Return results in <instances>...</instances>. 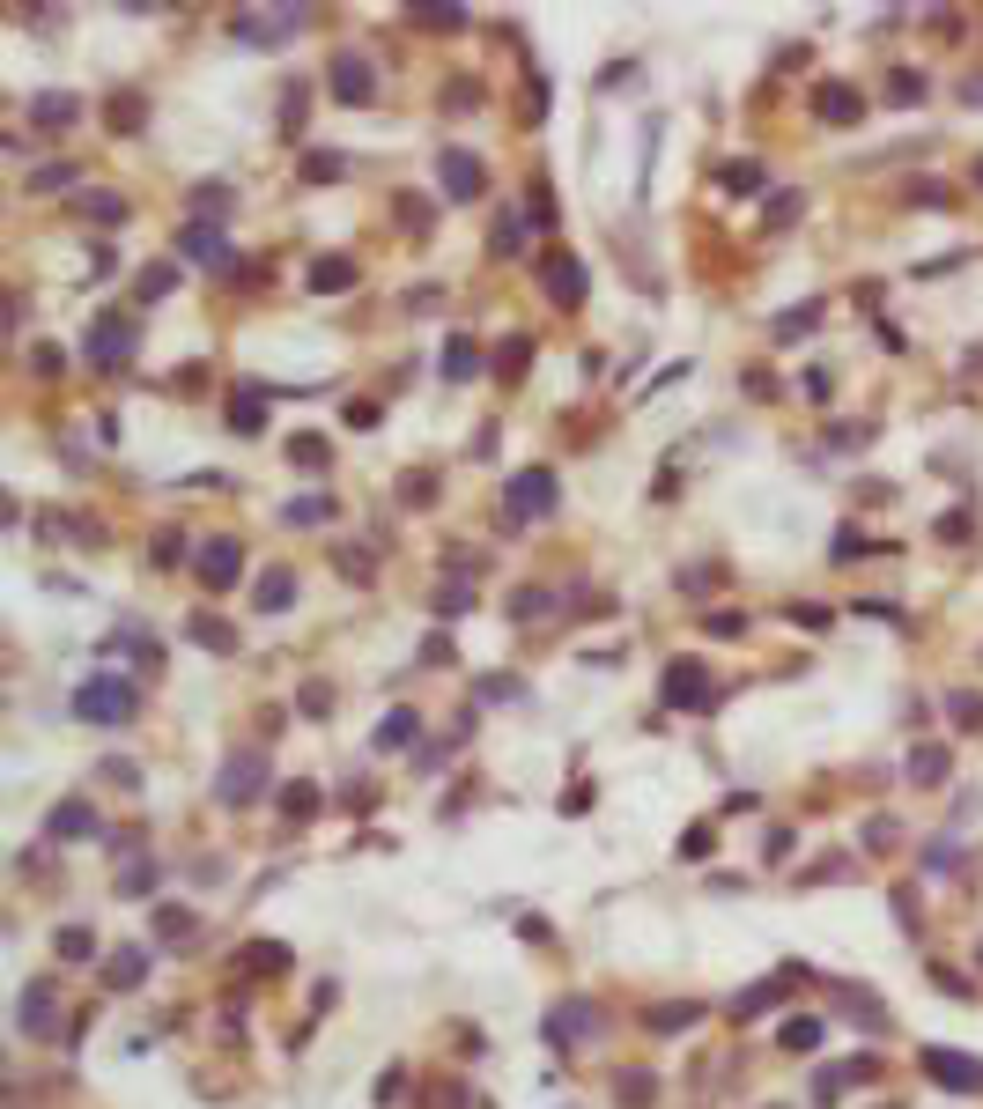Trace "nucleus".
Instances as JSON below:
<instances>
[{"instance_id":"f257e3e1","label":"nucleus","mask_w":983,"mask_h":1109,"mask_svg":"<svg viewBox=\"0 0 983 1109\" xmlns=\"http://www.w3.org/2000/svg\"><path fill=\"white\" fill-rule=\"evenodd\" d=\"M134 710H141V688L119 681V673H97V681L74 688V718L82 725H126Z\"/></svg>"},{"instance_id":"f03ea898","label":"nucleus","mask_w":983,"mask_h":1109,"mask_svg":"<svg viewBox=\"0 0 983 1109\" xmlns=\"http://www.w3.org/2000/svg\"><path fill=\"white\" fill-rule=\"evenodd\" d=\"M304 30V8H244L230 15V37L237 45H281V37Z\"/></svg>"},{"instance_id":"7ed1b4c3","label":"nucleus","mask_w":983,"mask_h":1109,"mask_svg":"<svg viewBox=\"0 0 983 1109\" xmlns=\"http://www.w3.org/2000/svg\"><path fill=\"white\" fill-rule=\"evenodd\" d=\"M658 695H666L673 710H710V673H703V659H673L666 666V681H658Z\"/></svg>"},{"instance_id":"20e7f679","label":"nucleus","mask_w":983,"mask_h":1109,"mask_svg":"<svg viewBox=\"0 0 983 1109\" xmlns=\"http://www.w3.org/2000/svg\"><path fill=\"white\" fill-rule=\"evenodd\" d=\"M924 1073H932V1087H947V1095H983V1065L969 1050H924Z\"/></svg>"},{"instance_id":"39448f33","label":"nucleus","mask_w":983,"mask_h":1109,"mask_svg":"<svg viewBox=\"0 0 983 1109\" xmlns=\"http://www.w3.org/2000/svg\"><path fill=\"white\" fill-rule=\"evenodd\" d=\"M540 511H555V474H547V466L518 474V481H510V496H503V518H510V525H525V518H540Z\"/></svg>"},{"instance_id":"423d86ee","label":"nucleus","mask_w":983,"mask_h":1109,"mask_svg":"<svg viewBox=\"0 0 983 1109\" xmlns=\"http://www.w3.org/2000/svg\"><path fill=\"white\" fill-rule=\"evenodd\" d=\"M259 792H267V762H259V755H237V762L215 777V799H222V806H252Z\"/></svg>"},{"instance_id":"0eeeda50","label":"nucleus","mask_w":983,"mask_h":1109,"mask_svg":"<svg viewBox=\"0 0 983 1109\" xmlns=\"http://www.w3.org/2000/svg\"><path fill=\"white\" fill-rule=\"evenodd\" d=\"M126 355H134V326H126V318H111V311H104L97 326H89V363H97V370H119Z\"/></svg>"},{"instance_id":"6e6552de","label":"nucleus","mask_w":983,"mask_h":1109,"mask_svg":"<svg viewBox=\"0 0 983 1109\" xmlns=\"http://www.w3.org/2000/svg\"><path fill=\"white\" fill-rule=\"evenodd\" d=\"M237 577H244V548H237L230 533L207 540V548H200V585H207V592H230Z\"/></svg>"},{"instance_id":"1a4fd4ad","label":"nucleus","mask_w":983,"mask_h":1109,"mask_svg":"<svg viewBox=\"0 0 983 1109\" xmlns=\"http://www.w3.org/2000/svg\"><path fill=\"white\" fill-rule=\"evenodd\" d=\"M333 97L340 104H370L377 97V74H370L363 52H340V60H333Z\"/></svg>"},{"instance_id":"9d476101","label":"nucleus","mask_w":983,"mask_h":1109,"mask_svg":"<svg viewBox=\"0 0 983 1109\" xmlns=\"http://www.w3.org/2000/svg\"><path fill=\"white\" fill-rule=\"evenodd\" d=\"M444 200H474L481 185H488V171H481V156H466V148H444Z\"/></svg>"},{"instance_id":"9b49d317","label":"nucleus","mask_w":983,"mask_h":1109,"mask_svg":"<svg viewBox=\"0 0 983 1109\" xmlns=\"http://www.w3.org/2000/svg\"><path fill=\"white\" fill-rule=\"evenodd\" d=\"M540 281H547V296H555V304H577V296H584V267H577L570 252H547V259H540Z\"/></svg>"},{"instance_id":"f8f14e48","label":"nucleus","mask_w":983,"mask_h":1109,"mask_svg":"<svg viewBox=\"0 0 983 1109\" xmlns=\"http://www.w3.org/2000/svg\"><path fill=\"white\" fill-rule=\"evenodd\" d=\"M814 111H821L828 126H850V119H865V104H858V89H850V82H821V89H814Z\"/></svg>"},{"instance_id":"ddd939ff","label":"nucleus","mask_w":983,"mask_h":1109,"mask_svg":"<svg viewBox=\"0 0 983 1109\" xmlns=\"http://www.w3.org/2000/svg\"><path fill=\"white\" fill-rule=\"evenodd\" d=\"M178 252H185V259H207V267H222V259H230V244L215 237V222H185V230H178Z\"/></svg>"},{"instance_id":"4468645a","label":"nucleus","mask_w":983,"mask_h":1109,"mask_svg":"<svg viewBox=\"0 0 983 1109\" xmlns=\"http://www.w3.org/2000/svg\"><path fill=\"white\" fill-rule=\"evenodd\" d=\"M45 829L74 843V836H89V829H97V814H89V799H60V806H52V821H45Z\"/></svg>"},{"instance_id":"2eb2a0df","label":"nucleus","mask_w":983,"mask_h":1109,"mask_svg":"<svg viewBox=\"0 0 983 1109\" xmlns=\"http://www.w3.org/2000/svg\"><path fill=\"white\" fill-rule=\"evenodd\" d=\"M141 976H148V954H141V947H119V954L104 962V984H111V991H134Z\"/></svg>"},{"instance_id":"dca6fc26","label":"nucleus","mask_w":983,"mask_h":1109,"mask_svg":"<svg viewBox=\"0 0 983 1109\" xmlns=\"http://www.w3.org/2000/svg\"><path fill=\"white\" fill-rule=\"evenodd\" d=\"M355 281V259H340V252H326V259H311V289L318 296H340Z\"/></svg>"},{"instance_id":"f3484780","label":"nucleus","mask_w":983,"mask_h":1109,"mask_svg":"<svg viewBox=\"0 0 983 1109\" xmlns=\"http://www.w3.org/2000/svg\"><path fill=\"white\" fill-rule=\"evenodd\" d=\"M74 111H82V97H67V89H45V97H30V126H67Z\"/></svg>"},{"instance_id":"a211bd4d","label":"nucleus","mask_w":983,"mask_h":1109,"mask_svg":"<svg viewBox=\"0 0 983 1109\" xmlns=\"http://www.w3.org/2000/svg\"><path fill=\"white\" fill-rule=\"evenodd\" d=\"M289 599H296V577H289V570H267V577H259V592H252V607H259V614H281Z\"/></svg>"},{"instance_id":"6ab92c4d","label":"nucleus","mask_w":983,"mask_h":1109,"mask_svg":"<svg viewBox=\"0 0 983 1109\" xmlns=\"http://www.w3.org/2000/svg\"><path fill=\"white\" fill-rule=\"evenodd\" d=\"M23 1036H52V984L23 991Z\"/></svg>"},{"instance_id":"aec40b11","label":"nucleus","mask_w":983,"mask_h":1109,"mask_svg":"<svg viewBox=\"0 0 983 1109\" xmlns=\"http://www.w3.org/2000/svg\"><path fill=\"white\" fill-rule=\"evenodd\" d=\"M474 370H481V348L466 341V333H459V341H444V378H451V385H466Z\"/></svg>"},{"instance_id":"412c9836","label":"nucleus","mask_w":983,"mask_h":1109,"mask_svg":"<svg viewBox=\"0 0 983 1109\" xmlns=\"http://www.w3.org/2000/svg\"><path fill=\"white\" fill-rule=\"evenodd\" d=\"M156 939L163 947H185L193 939V910H156Z\"/></svg>"},{"instance_id":"4be33fe9","label":"nucleus","mask_w":983,"mask_h":1109,"mask_svg":"<svg viewBox=\"0 0 983 1109\" xmlns=\"http://www.w3.org/2000/svg\"><path fill=\"white\" fill-rule=\"evenodd\" d=\"M910 777H917V784H939V777H947V747H917V755H910Z\"/></svg>"},{"instance_id":"5701e85b","label":"nucleus","mask_w":983,"mask_h":1109,"mask_svg":"<svg viewBox=\"0 0 983 1109\" xmlns=\"http://www.w3.org/2000/svg\"><path fill=\"white\" fill-rule=\"evenodd\" d=\"M281 814H289V821H311V814H318V784H289V792H281Z\"/></svg>"},{"instance_id":"b1692460","label":"nucleus","mask_w":983,"mask_h":1109,"mask_svg":"<svg viewBox=\"0 0 983 1109\" xmlns=\"http://www.w3.org/2000/svg\"><path fill=\"white\" fill-rule=\"evenodd\" d=\"M474 695H488V703H518L525 681H518V673H488V681H474Z\"/></svg>"},{"instance_id":"393cba45","label":"nucleus","mask_w":983,"mask_h":1109,"mask_svg":"<svg viewBox=\"0 0 983 1109\" xmlns=\"http://www.w3.org/2000/svg\"><path fill=\"white\" fill-rule=\"evenodd\" d=\"M82 215L89 222H126V200L119 193H82Z\"/></svg>"},{"instance_id":"a878e982","label":"nucleus","mask_w":983,"mask_h":1109,"mask_svg":"<svg viewBox=\"0 0 983 1109\" xmlns=\"http://www.w3.org/2000/svg\"><path fill=\"white\" fill-rule=\"evenodd\" d=\"M281 518H289V525H318V518H333V496H296Z\"/></svg>"},{"instance_id":"bb28decb","label":"nucleus","mask_w":983,"mask_h":1109,"mask_svg":"<svg viewBox=\"0 0 983 1109\" xmlns=\"http://www.w3.org/2000/svg\"><path fill=\"white\" fill-rule=\"evenodd\" d=\"M584 1028H592V1006H562L555 1021H547V1036L562 1043V1036H584Z\"/></svg>"},{"instance_id":"cd10ccee","label":"nucleus","mask_w":983,"mask_h":1109,"mask_svg":"<svg viewBox=\"0 0 983 1109\" xmlns=\"http://www.w3.org/2000/svg\"><path fill=\"white\" fill-rule=\"evenodd\" d=\"M52 947H60V962H89V954H97V939H89L82 925H67L60 939H52Z\"/></svg>"},{"instance_id":"c85d7f7f","label":"nucleus","mask_w":983,"mask_h":1109,"mask_svg":"<svg viewBox=\"0 0 983 1109\" xmlns=\"http://www.w3.org/2000/svg\"><path fill=\"white\" fill-rule=\"evenodd\" d=\"M725 185H732V193H762L769 171H762V163H725Z\"/></svg>"},{"instance_id":"c756f323","label":"nucleus","mask_w":983,"mask_h":1109,"mask_svg":"<svg viewBox=\"0 0 983 1109\" xmlns=\"http://www.w3.org/2000/svg\"><path fill=\"white\" fill-rule=\"evenodd\" d=\"M193 636H200V644H207V651H230V644H237V636H230V629H222V622H215V614H193Z\"/></svg>"},{"instance_id":"7c9ffc66","label":"nucleus","mask_w":983,"mask_h":1109,"mask_svg":"<svg viewBox=\"0 0 983 1109\" xmlns=\"http://www.w3.org/2000/svg\"><path fill=\"white\" fill-rule=\"evenodd\" d=\"M400 740H414V710H392V718L377 725V747H400Z\"/></svg>"},{"instance_id":"2f4dec72","label":"nucleus","mask_w":983,"mask_h":1109,"mask_svg":"<svg viewBox=\"0 0 983 1109\" xmlns=\"http://www.w3.org/2000/svg\"><path fill=\"white\" fill-rule=\"evenodd\" d=\"M814 318H821V304H799V311H784V318H777V341H799V333L814 326Z\"/></svg>"},{"instance_id":"473e14b6","label":"nucleus","mask_w":983,"mask_h":1109,"mask_svg":"<svg viewBox=\"0 0 983 1109\" xmlns=\"http://www.w3.org/2000/svg\"><path fill=\"white\" fill-rule=\"evenodd\" d=\"M777 1043H784V1050H814V1043H821V1021H784Z\"/></svg>"},{"instance_id":"72a5a7b5","label":"nucleus","mask_w":983,"mask_h":1109,"mask_svg":"<svg viewBox=\"0 0 983 1109\" xmlns=\"http://www.w3.org/2000/svg\"><path fill=\"white\" fill-rule=\"evenodd\" d=\"M414 23L422 30H466V15L459 8H414Z\"/></svg>"},{"instance_id":"f704fd0d","label":"nucleus","mask_w":983,"mask_h":1109,"mask_svg":"<svg viewBox=\"0 0 983 1109\" xmlns=\"http://www.w3.org/2000/svg\"><path fill=\"white\" fill-rule=\"evenodd\" d=\"M170 281H178V267H170V259H163V267H148V274H141V296H148V304H156V296H170Z\"/></svg>"},{"instance_id":"c9c22d12","label":"nucleus","mask_w":983,"mask_h":1109,"mask_svg":"<svg viewBox=\"0 0 983 1109\" xmlns=\"http://www.w3.org/2000/svg\"><path fill=\"white\" fill-rule=\"evenodd\" d=\"M193 208L200 215H222V208H230V185H193Z\"/></svg>"},{"instance_id":"e433bc0d","label":"nucleus","mask_w":983,"mask_h":1109,"mask_svg":"<svg viewBox=\"0 0 983 1109\" xmlns=\"http://www.w3.org/2000/svg\"><path fill=\"white\" fill-rule=\"evenodd\" d=\"M30 185H37V193H52V185H60V193H67V185H74V163H45V171H37Z\"/></svg>"},{"instance_id":"4c0bfd02","label":"nucleus","mask_w":983,"mask_h":1109,"mask_svg":"<svg viewBox=\"0 0 983 1109\" xmlns=\"http://www.w3.org/2000/svg\"><path fill=\"white\" fill-rule=\"evenodd\" d=\"M148 888H156V866H126L119 873V895H148Z\"/></svg>"},{"instance_id":"58836bf2","label":"nucleus","mask_w":983,"mask_h":1109,"mask_svg":"<svg viewBox=\"0 0 983 1109\" xmlns=\"http://www.w3.org/2000/svg\"><path fill=\"white\" fill-rule=\"evenodd\" d=\"M259 422H267V415H259V400H230V429H244V437H252Z\"/></svg>"},{"instance_id":"ea45409f","label":"nucleus","mask_w":983,"mask_h":1109,"mask_svg":"<svg viewBox=\"0 0 983 1109\" xmlns=\"http://www.w3.org/2000/svg\"><path fill=\"white\" fill-rule=\"evenodd\" d=\"M547 607H555L547 592H518V599H510V614H518V622H533V614H547Z\"/></svg>"},{"instance_id":"a19ab883","label":"nucleus","mask_w":983,"mask_h":1109,"mask_svg":"<svg viewBox=\"0 0 983 1109\" xmlns=\"http://www.w3.org/2000/svg\"><path fill=\"white\" fill-rule=\"evenodd\" d=\"M658 1087H651V1073H621V1102H651Z\"/></svg>"},{"instance_id":"79ce46f5","label":"nucleus","mask_w":983,"mask_h":1109,"mask_svg":"<svg viewBox=\"0 0 983 1109\" xmlns=\"http://www.w3.org/2000/svg\"><path fill=\"white\" fill-rule=\"evenodd\" d=\"M304 171H311V178H340V171H348V163H340V156H333V148H318V156L304 163Z\"/></svg>"},{"instance_id":"37998d69","label":"nucleus","mask_w":983,"mask_h":1109,"mask_svg":"<svg viewBox=\"0 0 983 1109\" xmlns=\"http://www.w3.org/2000/svg\"><path fill=\"white\" fill-rule=\"evenodd\" d=\"M887 89H895V104H917V97H924V74H895Z\"/></svg>"},{"instance_id":"c03bdc74","label":"nucleus","mask_w":983,"mask_h":1109,"mask_svg":"<svg viewBox=\"0 0 983 1109\" xmlns=\"http://www.w3.org/2000/svg\"><path fill=\"white\" fill-rule=\"evenodd\" d=\"M703 1006H666V1013H651V1028H688Z\"/></svg>"},{"instance_id":"a18cd8bd","label":"nucleus","mask_w":983,"mask_h":1109,"mask_svg":"<svg viewBox=\"0 0 983 1109\" xmlns=\"http://www.w3.org/2000/svg\"><path fill=\"white\" fill-rule=\"evenodd\" d=\"M954 718L976 732V725H983V695H954Z\"/></svg>"},{"instance_id":"49530a36","label":"nucleus","mask_w":983,"mask_h":1109,"mask_svg":"<svg viewBox=\"0 0 983 1109\" xmlns=\"http://www.w3.org/2000/svg\"><path fill=\"white\" fill-rule=\"evenodd\" d=\"M518 244H525V222H518V215H503V230H496V252H518Z\"/></svg>"},{"instance_id":"de8ad7c7","label":"nucleus","mask_w":983,"mask_h":1109,"mask_svg":"<svg viewBox=\"0 0 983 1109\" xmlns=\"http://www.w3.org/2000/svg\"><path fill=\"white\" fill-rule=\"evenodd\" d=\"M340 422H348V429H377V407L355 400V407H340Z\"/></svg>"},{"instance_id":"09e8293b","label":"nucleus","mask_w":983,"mask_h":1109,"mask_svg":"<svg viewBox=\"0 0 983 1109\" xmlns=\"http://www.w3.org/2000/svg\"><path fill=\"white\" fill-rule=\"evenodd\" d=\"M466 607H474V592H466V585H451V592H437V614H466Z\"/></svg>"},{"instance_id":"8fccbe9b","label":"nucleus","mask_w":983,"mask_h":1109,"mask_svg":"<svg viewBox=\"0 0 983 1109\" xmlns=\"http://www.w3.org/2000/svg\"><path fill=\"white\" fill-rule=\"evenodd\" d=\"M244 962H252L259 976H267V969H281V962H289V954H281V947H252V954H244Z\"/></svg>"},{"instance_id":"3c124183","label":"nucleus","mask_w":983,"mask_h":1109,"mask_svg":"<svg viewBox=\"0 0 983 1109\" xmlns=\"http://www.w3.org/2000/svg\"><path fill=\"white\" fill-rule=\"evenodd\" d=\"M525 348H533V341H503V378H518V370H525Z\"/></svg>"},{"instance_id":"603ef678","label":"nucleus","mask_w":983,"mask_h":1109,"mask_svg":"<svg viewBox=\"0 0 983 1109\" xmlns=\"http://www.w3.org/2000/svg\"><path fill=\"white\" fill-rule=\"evenodd\" d=\"M939 540H969V511H947V518H939Z\"/></svg>"},{"instance_id":"864d4df0","label":"nucleus","mask_w":983,"mask_h":1109,"mask_svg":"<svg viewBox=\"0 0 983 1109\" xmlns=\"http://www.w3.org/2000/svg\"><path fill=\"white\" fill-rule=\"evenodd\" d=\"M289 459H304V466H318V459H326V444H318V437H296V444H289Z\"/></svg>"},{"instance_id":"5fc2aeb1","label":"nucleus","mask_w":983,"mask_h":1109,"mask_svg":"<svg viewBox=\"0 0 983 1109\" xmlns=\"http://www.w3.org/2000/svg\"><path fill=\"white\" fill-rule=\"evenodd\" d=\"M799 208H806L799 193H777V208H769V222H799Z\"/></svg>"},{"instance_id":"6e6d98bb","label":"nucleus","mask_w":983,"mask_h":1109,"mask_svg":"<svg viewBox=\"0 0 983 1109\" xmlns=\"http://www.w3.org/2000/svg\"><path fill=\"white\" fill-rule=\"evenodd\" d=\"M976 178H983V163H976Z\"/></svg>"}]
</instances>
